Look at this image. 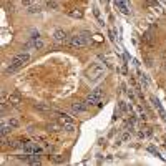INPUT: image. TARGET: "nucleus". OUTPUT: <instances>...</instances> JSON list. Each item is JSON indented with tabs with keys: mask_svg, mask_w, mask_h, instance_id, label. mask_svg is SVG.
<instances>
[{
	"mask_svg": "<svg viewBox=\"0 0 166 166\" xmlns=\"http://www.w3.org/2000/svg\"><path fill=\"white\" fill-rule=\"evenodd\" d=\"M30 60V53L28 52H22V53H19L17 56H13L12 62L8 63V66L5 68V73H15L17 70H20L23 65Z\"/></svg>",
	"mask_w": 166,
	"mask_h": 166,
	"instance_id": "obj_1",
	"label": "nucleus"
},
{
	"mask_svg": "<svg viewBox=\"0 0 166 166\" xmlns=\"http://www.w3.org/2000/svg\"><path fill=\"white\" fill-rule=\"evenodd\" d=\"M91 37L88 32H82V33H75L68 38V45L73 48H82V47H86L90 43Z\"/></svg>",
	"mask_w": 166,
	"mask_h": 166,
	"instance_id": "obj_2",
	"label": "nucleus"
},
{
	"mask_svg": "<svg viewBox=\"0 0 166 166\" xmlns=\"http://www.w3.org/2000/svg\"><path fill=\"white\" fill-rule=\"evenodd\" d=\"M103 76H105V68L100 63H95V65H91L90 68L86 70V80L91 83H98Z\"/></svg>",
	"mask_w": 166,
	"mask_h": 166,
	"instance_id": "obj_3",
	"label": "nucleus"
},
{
	"mask_svg": "<svg viewBox=\"0 0 166 166\" xmlns=\"http://www.w3.org/2000/svg\"><path fill=\"white\" fill-rule=\"evenodd\" d=\"M101 98H103V90H101V88H95V90L86 97L85 103H86L88 107H95V105L101 103Z\"/></svg>",
	"mask_w": 166,
	"mask_h": 166,
	"instance_id": "obj_4",
	"label": "nucleus"
},
{
	"mask_svg": "<svg viewBox=\"0 0 166 166\" xmlns=\"http://www.w3.org/2000/svg\"><path fill=\"white\" fill-rule=\"evenodd\" d=\"M68 33H66L65 30H62V28H56V30L53 32V40L56 42V43H66L68 42Z\"/></svg>",
	"mask_w": 166,
	"mask_h": 166,
	"instance_id": "obj_5",
	"label": "nucleus"
},
{
	"mask_svg": "<svg viewBox=\"0 0 166 166\" xmlns=\"http://www.w3.org/2000/svg\"><path fill=\"white\" fill-rule=\"evenodd\" d=\"M86 107H88V105L85 103V101H75V103H72L70 110H72L73 113H76V115H80V113L86 111Z\"/></svg>",
	"mask_w": 166,
	"mask_h": 166,
	"instance_id": "obj_6",
	"label": "nucleus"
},
{
	"mask_svg": "<svg viewBox=\"0 0 166 166\" xmlns=\"http://www.w3.org/2000/svg\"><path fill=\"white\" fill-rule=\"evenodd\" d=\"M7 101H8L10 108H17L22 103V98H20V95H10V97L7 98Z\"/></svg>",
	"mask_w": 166,
	"mask_h": 166,
	"instance_id": "obj_7",
	"label": "nucleus"
},
{
	"mask_svg": "<svg viewBox=\"0 0 166 166\" xmlns=\"http://www.w3.org/2000/svg\"><path fill=\"white\" fill-rule=\"evenodd\" d=\"M33 110L42 111V113H55L50 107H48V105H45V103H35L33 105Z\"/></svg>",
	"mask_w": 166,
	"mask_h": 166,
	"instance_id": "obj_8",
	"label": "nucleus"
},
{
	"mask_svg": "<svg viewBox=\"0 0 166 166\" xmlns=\"http://www.w3.org/2000/svg\"><path fill=\"white\" fill-rule=\"evenodd\" d=\"M12 126L8 125V121H2V128H0V135L2 136H8L12 133Z\"/></svg>",
	"mask_w": 166,
	"mask_h": 166,
	"instance_id": "obj_9",
	"label": "nucleus"
},
{
	"mask_svg": "<svg viewBox=\"0 0 166 166\" xmlns=\"http://www.w3.org/2000/svg\"><path fill=\"white\" fill-rule=\"evenodd\" d=\"M42 12V7L40 5H30V7H27V13H30V15H35V13H40Z\"/></svg>",
	"mask_w": 166,
	"mask_h": 166,
	"instance_id": "obj_10",
	"label": "nucleus"
},
{
	"mask_svg": "<svg viewBox=\"0 0 166 166\" xmlns=\"http://www.w3.org/2000/svg\"><path fill=\"white\" fill-rule=\"evenodd\" d=\"M7 121H8V125H10V126H12V128H13V130H17V128H20V121H19V120H17V118H15V116H10V118H8V120H7Z\"/></svg>",
	"mask_w": 166,
	"mask_h": 166,
	"instance_id": "obj_11",
	"label": "nucleus"
},
{
	"mask_svg": "<svg viewBox=\"0 0 166 166\" xmlns=\"http://www.w3.org/2000/svg\"><path fill=\"white\" fill-rule=\"evenodd\" d=\"M143 42H144L146 45H153V43H154V40H153V35H151L150 32H148V33H144V35H143Z\"/></svg>",
	"mask_w": 166,
	"mask_h": 166,
	"instance_id": "obj_12",
	"label": "nucleus"
},
{
	"mask_svg": "<svg viewBox=\"0 0 166 166\" xmlns=\"http://www.w3.org/2000/svg\"><path fill=\"white\" fill-rule=\"evenodd\" d=\"M47 130H48V131H52V133H55V131L63 130V126H58V125H55V123H48V125H47Z\"/></svg>",
	"mask_w": 166,
	"mask_h": 166,
	"instance_id": "obj_13",
	"label": "nucleus"
},
{
	"mask_svg": "<svg viewBox=\"0 0 166 166\" xmlns=\"http://www.w3.org/2000/svg\"><path fill=\"white\" fill-rule=\"evenodd\" d=\"M47 8H50V10H58V3L55 2V0H47Z\"/></svg>",
	"mask_w": 166,
	"mask_h": 166,
	"instance_id": "obj_14",
	"label": "nucleus"
},
{
	"mask_svg": "<svg viewBox=\"0 0 166 166\" xmlns=\"http://www.w3.org/2000/svg\"><path fill=\"white\" fill-rule=\"evenodd\" d=\"M62 126H63V130L68 131V133L75 131V123H65V125H62Z\"/></svg>",
	"mask_w": 166,
	"mask_h": 166,
	"instance_id": "obj_15",
	"label": "nucleus"
},
{
	"mask_svg": "<svg viewBox=\"0 0 166 166\" xmlns=\"http://www.w3.org/2000/svg\"><path fill=\"white\" fill-rule=\"evenodd\" d=\"M37 38H40V33H38V32H32L30 33V40H37Z\"/></svg>",
	"mask_w": 166,
	"mask_h": 166,
	"instance_id": "obj_16",
	"label": "nucleus"
},
{
	"mask_svg": "<svg viewBox=\"0 0 166 166\" xmlns=\"http://www.w3.org/2000/svg\"><path fill=\"white\" fill-rule=\"evenodd\" d=\"M70 15H72V17H76V19H82L83 13H82V12H75V10H73V12H70Z\"/></svg>",
	"mask_w": 166,
	"mask_h": 166,
	"instance_id": "obj_17",
	"label": "nucleus"
},
{
	"mask_svg": "<svg viewBox=\"0 0 166 166\" xmlns=\"http://www.w3.org/2000/svg\"><path fill=\"white\" fill-rule=\"evenodd\" d=\"M22 5L23 7H30V5H33V0H22Z\"/></svg>",
	"mask_w": 166,
	"mask_h": 166,
	"instance_id": "obj_18",
	"label": "nucleus"
},
{
	"mask_svg": "<svg viewBox=\"0 0 166 166\" xmlns=\"http://www.w3.org/2000/svg\"><path fill=\"white\" fill-rule=\"evenodd\" d=\"M5 8H7V12H13V5H12V3H8V5H5Z\"/></svg>",
	"mask_w": 166,
	"mask_h": 166,
	"instance_id": "obj_19",
	"label": "nucleus"
},
{
	"mask_svg": "<svg viewBox=\"0 0 166 166\" xmlns=\"http://www.w3.org/2000/svg\"><path fill=\"white\" fill-rule=\"evenodd\" d=\"M126 93H128V97H130V98H131V101H135V95H133V91H131V90H128Z\"/></svg>",
	"mask_w": 166,
	"mask_h": 166,
	"instance_id": "obj_20",
	"label": "nucleus"
},
{
	"mask_svg": "<svg viewBox=\"0 0 166 166\" xmlns=\"http://www.w3.org/2000/svg\"><path fill=\"white\" fill-rule=\"evenodd\" d=\"M161 68H163V72H166V58L163 60V65H161Z\"/></svg>",
	"mask_w": 166,
	"mask_h": 166,
	"instance_id": "obj_21",
	"label": "nucleus"
}]
</instances>
